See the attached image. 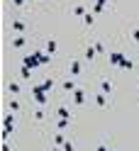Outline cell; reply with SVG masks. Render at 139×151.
I'll return each instance as SVG.
<instances>
[{
	"instance_id": "5b68a950",
	"label": "cell",
	"mask_w": 139,
	"mask_h": 151,
	"mask_svg": "<svg viewBox=\"0 0 139 151\" xmlns=\"http://www.w3.org/2000/svg\"><path fill=\"white\" fill-rule=\"evenodd\" d=\"M51 88H54V81L49 78V81H44V83H42V86H34L32 90H42V93H46V90H51Z\"/></svg>"
},
{
	"instance_id": "6da1fadb",
	"label": "cell",
	"mask_w": 139,
	"mask_h": 151,
	"mask_svg": "<svg viewBox=\"0 0 139 151\" xmlns=\"http://www.w3.org/2000/svg\"><path fill=\"white\" fill-rule=\"evenodd\" d=\"M51 54H42V51H34L30 56H24V66L27 68H37V66H44L46 61H49Z\"/></svg>"
},
{
	"instance_id": "7a4b0ae2",
	"label": "cell",
	"mask_w": 139,
	"mask_h": 151,
	"mask_svg": "<svg viewBox=\"0 0 139 151\" xmlns=\"http://www.w3.org/2000/svg\"><path fill=\"white\" fill-rule=\"evenodd\" d=\"M12 129H15V117H12V112H7L5 119H3V139H7L12 134Z\"/></svg>"
},
{
	"instance_id": "44dd1931",
	"label": "cell",
	"mask_w": 139,
	"mask_h": 151,
	"mask_svg": "<svg viewBox=\"0 0 139 151\" xmlns=\"http://www.w3.org/2000/svg\"><path fill=\"white\" fill-rule=\"evenodd\" d=\"M10 110H12V112H17V110H20V102L12 100V102H10Z\"/></svg>"
},
{
	"instance_id": "8fae6325",
	"label": "cell",
	"mask_w": 139,
	"mask_h": 151,
	"mask_svg": "<svg viewBox=\"0 0 139 151\" xmlns=\"http://www.w3.org/2000/svg\"><path fill=\"white\" fill-rule=\"evenodd\" d=\"M95 102H98V107H105V93H98V95H95Z\"/></svg>"
},
{
	"instance_id": "603a6c76",
	"label": "cell",
	"mask_w": 139,
	"mask_h": 151,
	"mask_svg": "<svg viewBox=\"0 0 139 151\" xmlns=\"http://www.w3.org/2000/svg\"><path fill=\"white\" fill-rule=\"evenodd\" d=\"M63 151H73V144H71V141H66V144H63Z\"/></svg>"
},
{
	"instance_id": "ba28073f",
	"label": "cell",
	"mask_w": 139,
	"mask_h": 151,
	"mask_svg": "<svg viewBox=\"0 0 139 151\" xmlns=\"http://www.w3.org/2000/svg\"><path fill=\"white\" fill-rule=\"evenodd\" d=\"M68 71H71V76H78V73H81V61H71Z\"/></svg>"
},
{
	"instance_id": "30bf717a",
	"label": "cell",
	"mask_w": 139,
	"mask_h": 151,
	"mask_svg": "<svg viewBox=\"0 0 139 151\" xmlns=\"http://www.w3.org/2000/svg\"><path fill=\"white\" fill-rule=\"evenodd\" d=\"M100 88H103L105 95H110V93H112V83H110V81H103V83H100Z\"/></svg>"
},
{
	"instance_id": "7c38bea8",
	"label": "cell",
	"mask_w": 139,
	"mask_h": 151,
	"mask_svg": "<svg viewBox=\"0 0 139 151\" xmlns=\"http://www.w3.org/2000/svg\"><path fill=\"white\" fill-rule=\"evenodd\" d=\"M12 46H15V49H20V46H24V37H15V39H12Z\"/></svg>"
},
{
	"instance_id": "3957f363",
	"label": "cell",
	"mask_w": 139,
	"mask_h": 151,
	"mask_svg": "<svg viewBox=\"0 0 139 151\" xmlns=\"http://www.w3.org/2000/svg\"><path fill=\"white\" fill-rule=\"evenodd\" d=\"M127 61H129V59H125V54H120V51H112V54H110V63H112V66H120V68H125Z\"/></svg>"
},
{
	"instance_id": "2e32d148",
	"label": "cell",
	"mask_w": 139,
	"mask_h": 151,
	"mask_svg": "<svg viewBox=\"0 0 139 151\" xmlns=\"http://www.w3.org/2000/svg\"><path fill=\"white\" fill-rule=\"evenodd\" d=\"M73 15H86V7H83V5H76V7H73Z\"/></svg>"
},
{
	"instance_id": "d4e9b609",
	"label": "cell",
	"mask_w": 139,
	"mask_h": 151,
	"mask_svg": "<svg viewBox=\"0 0 139 151\" xmlns=\"http://www.w3.org/2000/svg\"><path fill=\"white\" fill-rule=\"evenodd\" d=\"M54 151H59V149H54Z\"/></svg>"
},
{
	"instance_id": "52a82bcc",
	"label": "cell",
	"mask_w": 139,
	"mask_h": 151,
	"mask_svg": "<svg viewBox=\"0 0 139 151\" xmlns=\"http://www.w3.org/2000/svg\"><path fill=\"white\" fill-rule=\"evenodd\" d=\"M12 29H15L17 34H22V32L27 29V24H24V22H20V20H15V22H12Z\"/></svg>"
},
{
	"instance_id": "7402d4cb",
	"label": "cell",
	"mask_w": 139,
	"mask_h": 151,
	"mask_svg": "<svg viewBox=\"0 0 139 151\" xmlns=\"http://www.w3.org/2000/svg\"><path fill=\"white\" fill-rule=\"evenodd\" d=\"M83 22H86V24H93V15H83Z\"/></svg>"
},
{
	"instance_id": "277c9868",
	"label": "cell",
	"mask_w": 139,
	"mask_h": 151,
	"mask_svg": "<svg viewBox=\"0 0 139 151\" xmlns=\"http://www.w3.org/2000/svg\"><path fill=\"white\" fill-rule=\"evenodd\" d=\"M73 102H76V105H83V102H86V93H83L81 88L73 90Z\"/></svg>"
},
{
	"instance_id": "ffe728a7",
	"label": "cell",
	"mask_w": 139,
	"mask_h": 151,
	"mask_svg": "<svg viewBox=\"0 0 139 151\" xmlns=\"http://www.w3.org/2000/svg\"><path fill=\"white\" fill-rule=\"evenodd\" d=\"M56 127H59V129H66V127H68V119H59Z\"/></svg>"
},
{
	"instance_id": "e0dca14e",
	"label": "cell",
	"mask_w": 139,
	"mask_h": 151,
	"mask_svg": "<svg viewBox=\"0 0 139 151\" xmlns=\"http://www.w3.org/2000/svg\"><path fill=\"white\" fill-rule=\"evenodd\" d=\"M7 90H10V93H20V83H10Z\"/></svg>"
},
{
	"instance_id": "cb8c5ba5",
	"label": "cell",
	"mask_w": 139,
	"mask_h": 151,
	"mask_svg": "<svg viewBox=\"0 0 139 151\" xmlns=\"http://www.w3.org/2000/svg\"><path fill=\"white\" fill-rule=\"evenodd\" d=\"M132 39H134V42H139V29H134V32H132Z\"/></svg>"
},
{
	"instance_id": "4fadbf2b",
	"label": "cell",
	"mask_w": 139,
	"mask_h": 151,
	"mask_svg": "<svg viewBox=\"0 0 139 151\" xmlns=\"http://www.w3.org/2000/svg\"><path fill=\"white\" fill-rule=\"evenodd\" d=\"M105 3H107V0H95V7H93V10H95V12H103Z\"/></svg>"
},
{
	"instance_id": "5bb4252c",
	"label": "cell",
	"mask_w": 139,
	"mask_h": 151,
	"mask_svg": "<svg viewBox=\"0 0 139 151\" xmlns=\"http://www.w3.org/2000/svg\"><path fill=\"white\" fill-rule=\"evenodd\" d=\"M95 54H98V51H95V46H88V49H86V59L90 61V59H93Z\"/></svg>"
},
{
	"instance_id": "8992f818",
	"label": "cell",
	"mask_w": 139,
	"mask_h": 151,
	"mask_svg": "<svg viewBox=\"0 0 139 151\" xmlns=\"http://www.w3.org/2000/svg\"><path fill=\"white\" fill-rule=\"evenodd\" d=\"M32 95H34V100L39 102V105H46V93H42V90H32Z\"/></svg>"
},
{
	"instance_id": "9a60e30c",
	"label": "cell",
	"mask_w": 139,
	"mask_h": 151,
	"mask_svg": "<svg viewBox=\"0 0 139 151\" xmlns=\"http://www.w3.org/2000/svg\"><path fill=\"white\" fill-rule=\"evenodd\" d=\"M68 115H71V112H68L66 107H59V117H61V119H68Z\"/></svg>"
},
{
	"instance_id": "ac0fdd59",
	"label": "cell",
	"mask_w": 139,
	"mask_h": 151,
	"mask_svg": "<svg viewBox=\"0 0 139 151\" xmlns=\"http://www.w3.org/2000/svg\"><path fill=\"white\" fill-rule=\"evenodd\" d=\"M54 144H56V146H63L66 141H63V137H61V134H56V137H54Z\"/></svg>"
},
{
	"instance_id": "d6986e66",
	"label": "cell",
	"mask_w": 139,
	"mask_h": 151,
	"mask_svg": "<svg viewBox=\"0 0 139 151\" xmlns=\"http://www.w3.org/2000/svg\"><path fill=\"white\" fill-rule=\"evenodd\" d=\"M63 90H76V86H73V81H66V83H63Z\"/></svg>"
},
{
	"instance_id": "9c48e42d",
	"label": "cell",
	"mask_w": 139,
	"mask_h": 151,
	"mask_svg": "<svg viewBox=\"0 0 139 151\" xmlns=\"http://www.w3.org/2000/svg\"><path fill=\"white\" fill-rule=\"evenodd\" d=\"M56 49H59V44L54 42V39H51V42H46V54H56Z\"/></svg>"
}]
</instances>
